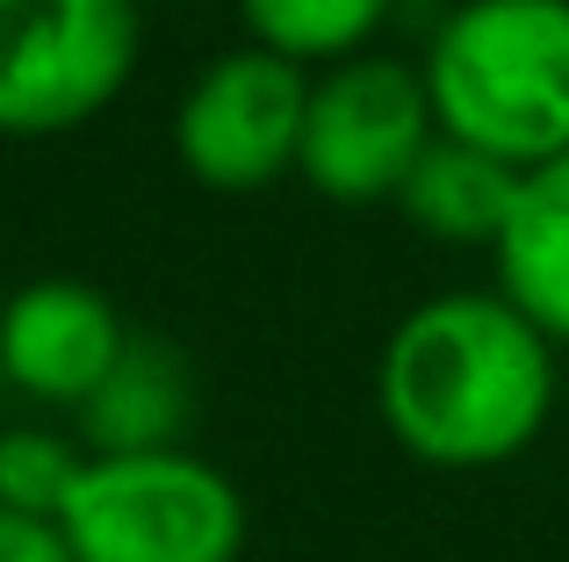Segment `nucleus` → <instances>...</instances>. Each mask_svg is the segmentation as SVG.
<instances>
[{
  "label": "nucleus",
  "instance_id": "obj_1",
  "mask_svg": "<svg viewBox=\"0 0 569 562\" xmlns=\"http://www.w3.org/2000/svg\"><path fill=\"white\" fill-rule=\"evenodd\" d=\"M376 411L403 454L432 469H498L556 411V339L512 295H432L389 332Z\"/></svg>",
  "mask_w": 569,
  "mask_h": 562
},
{
  "label": "nucleus",
  "instance_id": "obj_2",
  "mask_svg": "<svg viewBox=\"0 0 569 562\" xmlns=\"http://www.w3.org/2000/svg\"><path fill=\"white\" fill-rule=\"evenodd\" d=\"M440 130L512 167L569 152V0H461L426 51Z\"/></svg>",
  "mask_w": 569,
  "mask_h": 562
},
{
  "label": "nucleus",
  "instance_id": "obj_3",
  "mask_svg": "<svg viewBox=\"0 0 569 562\" xmlns=\"http://www.w3.org/2000/svg\"><path fill=\"white\" fill-rule=\"evenodd\" d=\"M58 526L80 562H238L246 498L202 454L116 448L87 454Z\"/></svg>",
  "mask_w": 569,
  "mask_h": 562
},
{
  "label": "nucleus",
  "instance_id": "obj_4",
  "mask_svg": "<svg viewBox=\"0 0 569 562\" xmlns=\"http://www.w3.org/2000/svg\"><path fill=\"white\" fill-rule=\"evenodd\" d=\"M138 66V0H0V130L58 138L101 116Z\"/></svg>",
  "mask_w": 569,
  "mask_h": 562
},
{
  "label": "nucleus",
  "instance_id": "obj_5",
  "mask_svg": "<svg viewBox=\"0 0 569 562\" xmlns=\"http://www.w3.org/2000/svg\"><path fill=\"white\" fill-rule=\"evenodd\" d=\"M432 130H440V116H432L426 72L397 66V58L347 51L310 87L296 173L325 202H397L403 173L432 144Z\"/></svg>",
  "mask_w": 569,
  "mask_h": 562
},
{
  "label": "nucleus",
  "instance_id": "obj_6",
  "mask_svg": "<svg viewBox=\"0 0 569 562\" xmlns=\"http://www.w3.org/2000/svg\"><path fill=\"white\" fill-rule=\"evenodd\" d=\"M303 116H310V80L303 58L274 43H246L202 66L173 116V152L202 188L217 195H252L274 188L303 152Z\"/></svg>",
  "mask_w": 569,
  "mask_h": 562
},
{
  "label": "nucleus",
  "instance_id": "obj_7",
  "mask_svg": "<svg viewBox=\"0 0 569 562\" xmlns=\"http://www.w3.org/2000/svg\"><path fill=\"white\" fill-rule=\"evenodd\" d=\"M130 332L116 318V303L94 281H29L0 310V375L37 404H72L80 411L94 397V382L123 361Z\"/></svg>",
  "mask_w": 569,
  "mask_h": 562
},
{
  "label": "nucleus",
  "instance_id": "obj_8",
  "mask_svg": "<svg viewBox=\"0 0 569 562\" xmlns=\"http://www.w3.org/2000/svg\"><path fill=\"white\" fill-rule=\"evenodd\" d=\"M519 173L512 159H498L490 144H469L455 130H432V144L411 159L397 202L426 239L440 245H498L505 217L519 202Z\"/></svg>",
  "mask_w": 569,
  "mask_h": 562
},
{
  "label": "nucleus",
  "instance_id": "obj_9",
  "mask_svg": "<svg viewBox=\"0 0 569 562\" xmlns=\"http://www.w3.org/2000/svg\"><path fill=\"white\" fill-rule=\"evenodd\" d=\"M490 260H498V289L556 347H569V152L519 173V202L505 217Z\"/></svg>",
  "mask_w": 569,
  "mask_h": 562
},
{
  "label": "nucleus",
  "instance_id": "obj_10",
  "mask_svg": "<svg viewBox=\"0 0 569 562\" xmlns=\"http://www.w3.org/2000/svg\"><path fill=\"white\" fill-rule=\"evenodd\" d=\"M80 425L94 440V454L116 448H173V433L188 425V375L159 339H130L123 361L94 382V397L80 404Z\"/></svg>",
  "mask_w": 569,
  "mask_h": 562
},
{
  "label": "nucleus",
  "instance_id": "obj_11",
  "mask_svg": "<svg viewBox=\"0 0 569 562\" xmlns=\"http://www.w3.org/2000/svg\"><path fill=\"white\" fill-rule=\"evenodd\" d=\"M389 8L397 0H246V22L289 58H347L389 22Z\"/></svg>",
  "mask_w": 569,
  "mask_h": 562
},
{
  "label": "nucleus",
  "instance_id": "obj_12",
  "mask_svg": "<svg viewBox=\"0 0 569 562\" xmlns=\"http://www.w3.org/2000/svg\"><path fill=\"white\" fill-rule=\"evenodd\" d=\"M80 469H87V454L72 440L43 433V425H14V433H0V505L58 520Z\"/></svg>",
  "mask_w": 569,
  "mask_h": 562
},
{
  "label": "nucleus",
  "instance_id": "obj_13",
  "mask_svg": "<svg viewBox=\"0 0 569 562\" xmlns=\"http://www.w3.org/2000/svg\"><path fill=\"white\" fill-rule=\"evenodd\" d=\"M0 562H80V555H72V541H66L58 520L0 505Z\"/></svg>",
  "mask_w": 569,
  "mask_h": 562
}]
</instances>
